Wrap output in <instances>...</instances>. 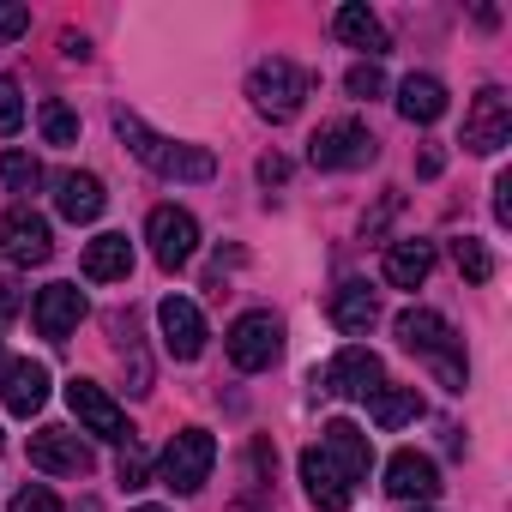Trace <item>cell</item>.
<instances>
[{
  "label": "cell",
  "instance_id": "obj_18",
  "mask_svg": "<svg viewBox=\"0 0 512 512\" xmlns=\"http://www.w3.org/2000/svg\"><path fill=\"white\" fill-rule=\"evenodd\" d=\"M0 398H7L13 416H37V410L49 404V368L31 362V356L7 362V368H0Z\"/></svg>",
  "mask_w": 512,
  "mask_h": 512
},
{
  "label": "cell",
  "instance_id": "obj_29",
  "mask_svg": "<svg viewBox=\"0 0 512 512\" xmlns=\"http://www.w3.org/2000/svg\"><path fill=\"white\" fill-rule=\"evenodd\" d=\"M19 127H25V91H19V79L0 73V139H13Z\"/></svg>",
  "mask_w": 512,
  "mask_h": 512
},
{
  "label": "cell",
  "instance_id": "obj_33",
  "mask_svg": "<svg viewBox=\"0 0 512 512\" xmlns=\"http://www.w3.org/2000/svg\"><path fill=\"white\" fill-rule=\"evenodd\" d=\"M31 31V13L25 7H7V0H0V43H19Z\"/></svg>",
  "mask_w": 512,
  "mask_h": 512
},
{
  "label": "cell",
  "instance_id": "obj_13",
  "mask_svg": "<svg viewBox=\"0 0 512 512\" xmlns=\"http://www.w3.org/2000/svg\"><path fill=\"white\" fill-rule=\"evenodd\" d=\"M31 464L49 470V476H91L97 470V452L73 428H37L31 434Z\"/></svg>",
  "mask_w": 512,
  "mask_h": 512
},
{
  "label": "cell",
  "instance_id": "obj_9",
  "mask_svg": "<svg viewBox=\"0 0 512 512\" xmlns=\"http://www.w3.org/2000/svg\"><path fill=\"white\" fill-rule=\"evenodd\" d=\"M314 386H326L332 398H374V392L386 386V368H380V356H374V350L350 344V350H338V356L314 374Z\"/></svg>",
  "mask_w": 512,
  "mask_h": 512
},
{
  "label": "cell",
  "instance_id": "obj_30",
  "mask_svg": "<svg viewBox=\"0 0 512 512\" xmlns=\"http://www.w3.org/2000/svg\"><path fill=\"white\" fill-rule=\"evenodd\" d=\"M344 91L368 103V97H380V91H386V73H380L374 61H362V67H350V73H344Z\"/></svg>",
  "mask_w": 512,
  "mask_h": 512
},
{
  "label": "cell",
  "instance_id": "obj_19",
  "mask_svg": "<svg viewBox=\"0 0 512 512\" xmlns=\"http://www.w3.org/2000/svg\"><path fill=\"white\" fill-rule=\"evenodd\" d=\"M302 488H308V500H314L320 512H344V506L356 500V488L344 482V470H338L320 446H308V452H302Z\"/></svg>",
  "mask_w": 512,
  "mask_h": 512
},
{
  "label": "cell",
  "instance_id": "obj_37",
  "mask_svg": "<svg viewBox=\"0 0 512 512\" xmlns=\"http://www.w3.org/2000/svg\"><path fill=\"white\" fill-rule=\"evenodd\" d=\"M61 49H67V55H73V61H85V55H91V43H85V37H73V31H67V37H61Z\"/></svg>",
  "mask_w": 512,
  "mask_h": 512
},
{
  "label": "cell",
  "instance_id": "obj_14",
  "mask_svg": "<svg viewBox=\"0 0 512 512\" xmlns=\"http://www.w3.org/2000/svg\"><path fill=\"white\" fill-rule=\"evenodd\" d=\"M157 332H163V350L175 362H193L205 350V314L187 302V296H163L157 302Z\"/></svg>",
  "mask_w": 512,
  "mask_h": 512
},
{
  "label": "cell",
  "instance_id": "obj_5",
  "mask_svg": "<svg viewBox=\"0 0 512 512\" xmlns=\"http://www.w3.org/2000/svg\"><path fill=\"white\" fill-rule=\"evenodd\" d=\"M380 157V139L368 133V121H326L314 139H308V163L314 169H368Z\"/></svg>",
  "mask_w": 512,
  "mask_h": 512
},
{
  "label": "cell",
  "instance_id": "obj_12",
  "mask_svg": "<svg viewBox=\"0 0 512 512\" xmlns=\"http://www.w3.org/2000/svg\"><path fill=\"white\" fill-rule=\"evenodd\" d=\"M85 314H91V302H85L79 284H43V290H37V308H31V320H37V332H43L49 344H67Z\"/></svg>",
  "mask_w": 512,
  "mask_h": 512
},
{
  "label": "cell",
  "instance_id": "obj_22",
  "mask_svg": "<svg viewBox=\"0 0 512 512\" xmlns=\"http://www.w3.org/2000/svg\"><path fill=\"white\" fill-rule=\"evenodd\" d=\"M380 272H386L392 290H422L428 272H434V241H392Z\"/></svg>",
  "mask_w": 512,
  "mask_h": 512
},
{
  "label": "cell",
  "instance_id": "obj_15",
  "mask_svg": "<svg viewBox=\"0 0 512 512\" xmlns=\"http://www.w3.org/2000/svg\"><path fill=\"white\" fill-rule=\"evenodd\" d=\"M386 494H392V500H410V506L434 500V494H440V464H434L428 452H416V446L392 452V458H386Z\"/></svg>",
  "mask_w": 512,
  "mask_h": 512
},
{
  "label": "cell",
  "instance_id": "obj_10",
  "mask_svg": "<svg viewBox=\"0 0 512 512\" xmlns=\"http://www.w3.org/2000/svg\"><path fill=\"white\" fill-rule=\"evenodd\" d=\"M67 404H73V416H79V428H85V434L115 440V446H127V440H133L127 410H121V404H115L97 380H73V386H67Z\"/></svg>",
  "mask_w": 512,
  "mask_h": 512
},
{
  "label": "cell",
  "instance_id": "obj_25",
  "mask_svg": "<svg viewBox=\"0 0 512 512\" xmlns=\"http://www.w3.org/2000/svg\"><path fill=\"white\" fill-rule=\"evenodd\" d=\"M368 410H374L380 428H404V422L422 416V392H416V386H380V392L368 398Z\"/></svg>",
  "mask_w": 512,
  "mask_h": 512
},
{
  "label": "cell",
  "instance_id": "obj_34",
  "mask_svg": "<svg viewBox=\"0 0 512 512\" xmlns=\"http://www.w3.org/2000/svg\"><path fill=\"white\" fill-rule=\"evenodd\" d=\"M494 217H500V223H512V175H500V181H494Z\"/></svg>",
  "mask_w": 512,
  "mask_h": 512
},
{
  "label": "cell",
  "instance_id": "obj_4",
  "mask_svg": "<svg viewBox=\"0 0 512 512\" xmlns=\"http://www.w3.org/2000/svg\"><path fill=\"white\" fill-rule=\"evenodd\" d=\"M223 350H229V362H235L241 374H266V368L284 356V320L266 314V308H253V314H241V320L229 326Z\"/></svg>",
  "mask_w": 512,
  "mask_h": 512
},
{
  "label": "cell",
  "instance_id": "obj_31",
  "mask_svg": "<svg viewBox=\"0 0 512 512\" xmlns=\"http://www.w3.org/2000/svg\"><path fill=\"white\" fill-rule=\"evenodd\" d=\"M115 476H121V488H145V482H151V458H145V452L127 440V446H121V464H115Z\"/></svg>",
  "mask_w": 512,
  "mask_h": 512
},
{
  "label": "cell",
  "instance_id": "obj_24",
  "mask_svg": "<svg viewBox=\"0 0 512 512\" xmlns=\"http://www.w3.org/2000/svg\"><path fill=\"white\" fill-rule=\"evenodd\" d=\"M332 31L350 43V49H362L368 61H380L386 49H392V37H386V25L368 13V7H356V0H350V7H338V19H332Z\"/></svg>",
  "mask_w": 512,
  "mask_h": 512
},
{
  "label": "cell",
  "instance_id": "obj_7",
  "mask_svg": "<svg viewBox=\"0 0 512 512\" xmlns=\"http://www.w3.org/2000/svg\"><path fill=\"white\" fill-rule=\"evenodd\" d=\"M145 241H151V260H157L163 272H181L193 253H199V223H193V211H181V205H157V211L145 217Z\"/></svg>",
  "mask_w": 512,
  "mask_h": 512
},
{
  "label": "cell",
  "instance_id": "obj_2",
  "mask_svg": "<svg viewBox=\"0 0 512 512\" xmlns=\"http://www.w3.org/2000/svg\"><path fill=\"white\" fill-rule=\"evenodd\" d=\"M392 332H398V344H404V350H416V356L434 368V380H440L446 392H464V386H470L464 344H458V332H452L434 308H404V314L392 320Z\"/></svg>",
  "mask_w": 512,
  "mask_h": 512
},
{
  "label": "cell",
  "instance_id": "obj_21",
  "mask_svg": "<svg viewBox=\"0 0 512 512\" xmlns=\"http://www.w3.org/2000/svg\"><path fill=\"white\" fill-rule=\"evenodd\" d=\"M127 272H133V241L127 235H97V241H85V278L91 284H127Z\"/></svg>",
  "mask_w": 512,
  "mask_h": 512
},
{
  "label": "cell",
  "instance_id": "obj_38",
  "mask_svg": "<svg viewBox=\"0 0 512 512\" xmlns=\"http://www.w3.org/2000/svg\"><path fill=\"white\" fill-rule=\"evenodd\" d=\"M133 512H163V506H133Z\"/></svg>",
  "mask_w": 512,
  "mask_h": 512
},
{
  "label": "cell",
  "instance_id": "obj_20",
  "mask_svg": "<svg viewBox=\"0 0 512 512\" xmlns=\"http://www.w3.org/2000/svg\"><path fill=\"white\" fill-rule=\"evenodd\" d=\"M374 320H380V296H374L362 278L338 284V296H332V326H338L344 338H368V332H374Z\"/></svg>",
  "mask_w": 512,
  "mask_h": 512
},
{
  "label": "cell",
  "instance_id": "obj_8",
  "mask_svg": "<svg viewBox=\"0 0 512 512\" xmlns=\"http://www.w3.org/2000/svg\"><path fill=\"white\" fill-rule=\"evenodd\" d=\"M500 145H512V97L500 85H482L470 97V115H464V151L494 157Z\"/></svg>",
  "mask_w": 512,
  "mask_h": 512
},
{
  "label": "cell",
  "instance_id": "obj_23",
  "mask_svg": "<svg viewBox=\"0 0 512 512\" xmlns=\"http://www.w3.org/2000/svg\"><path fill=\"white\" fill-rule=\"evenodd\" d=\"M398 115L416 121V127H434V121L446 115V85H440L434 73H410V79L398 85Z\"/></svg>",
  "mask_w": 512,
  "mask_h": 512
},
{
  "label": "cell",
  "instance_id": "obj_36",
  "mask_svg": "<svg viewBox=\"0 0 512 512\" xmlns=\"http://www.w3.org/2000/svg\"><path fill=\"white\" fill-rule=\"evenodd\" d=\"M19 314V284H0V326Z\"/></svg>",
  "mask_w": 512,
  "mask_h": 512
},
{
  "label": "cell",
  "instance_id": "obj_16",
  "mask_svg": "<svg viewBox=\"0 0 512 512\" xmlns=\"http://www.w3.org/2000/svg\"><path fill=\"white\" fill-rule=\"evenodd\" d=\"M320 452L344 470V482H350V488H356V482H368V470H374V446H368V434H362L356 422H344V416L320 428Z\"/></svg>",
  "mask_w": 512,
  "mask_h": 512
},
{
  "label": "cell",
  "instance_id": "obj_39",
  "mask_svg": "<svg viewBox=\"0 0 512 512\" xmlns=\"http://www.w3.org/2000/svg\"><path fill=\"white\" fill-rule=\"evenodd\" d=\"M416 512H434V506H416Z\"/></svg>",
  "mask_w": 512,
  "mask_h": 512
},
{
  "label": "cell",
  "instance_id": "obj_28",
  "mask_svg": "<svg viewBox=\"0 0 512 512\" xmlns=\"http://www.w3.org/2000/svg\"><path fill=\"white\" fill-rule=\"evenodd\" d=\"M37 121H43V139H49V145H79V115H73L61 97H49V103L37 109Z\"/></svg>",
  "mask_w": 512,
  "mask_h": 512
},
{
  "label": "cell",
  "instance_id": "obj_27",
  "mask_svg": "<svg viewBox=\"0 0 512 512\" xmlns=\"http://www.w3.org/2000/svg\"><path fill=\"white\" fill-rule=\"evenodd\" d=\"M0 181H7V193H37L43 187V163L31 151H7L0 157Z\"/></svg>",
  "mask_w": 512,
  "mask_h": 512
},
{
  "label": "cell",
  "instance_id": "obj_35",
  "mask_svg": "<svg viewBox=\"0 0 512 512\" xmlns=\"http://www.w3.org/2000/svg\"><path fill=\"white\" fill-rule=\"evenodd\" d=\"M260 181H266V187L290 181V163H284V157H260Z\"/></svg>",
  "mask_w": 512,
  "mask_h": 512
},
{
  "label": "cell",
  "instance_id": "obj_3",
  "mask_svg": "<svg viewBox=\"0 0 512 512\" xmlns=\"http://www.w3.org/2000/svg\"><path fill=\"white\" fill-rule=\"evenodd\" d=\"M308 91H314V79H308L296 61H284V55H272V61H260V67L247 73L253 115H266V121H290V115L308 103Z\"/></svg>",
  "mask_w": 512,
  "mask_h": 512
},
{
  "label": "cell",
  "instance_id": "obj_1",
  "mask_svg": "<svg viewBox=\"0 0 512 512\" xmlns=\"http://www.w3.org/2000/svg\"><path fill=\"white\" fill-rule=\"evenodd\" d=\"M115 133H121V145H127L151 175H163V181H211V175H217V157H211L205 145L163 139V133H151L133 109H115Z\"/></svg>",
  "mask_w": 512,
  "mask_h": 512
},
{
  "label": "cell",
  "instance_id": "obj_26",
  "mask_svg": "<svg viewBox=\"0 0 512 512\" xmlns=\"http://www.w3.org/2000/svg\"><path fill=\"white\" fill-rule=\"evenodd\" d=\"M452 260H458L464 284H488V278H494V253H488L476 235H458V241H452Z\"/></svg>",
  "mask_w": 512,
  "mask_h": 512
},
{
  "label": "cell",
  "instance_id": "obj_6",
  "mask_svg": "<svg viewBox=\"0 0 512 512\" xmlns=\"http://www.w3.org/2000/svg\"><path fill=\"white\" fill-rule=\"evenodd\" d=\"M211 464H217V440H211L205 428H181V434L163 446L157 476H163V488H175V494H199L205 476H211Z\"/></svg>",
  "mask_w": 512,
  "mask_h": 512
},
{
  "label": "cell",
  "instance_id": "obj_17",
  "mask_svg": "<svg viewBox=\"0 0 512 512\" xmlns=\"http://www.w3.org/2000/svg\"><path fill=\"white\" fill-rule=\"evenodd\" d=\"M103 205H109V193H103V181H97L91 169H61V175H55V211H61L67 223H97Z\"/></svg>",
  "mask_w": 512,
  "mask_h": 512
},
{
  "label": "cell",
  "instance_id": "obj_11",
  "mask_svg": "<svg viewBox=\"0 0 512 512\" xmlns=\"http://www.w3.org/2000/svg\"><path fill=\"white\" fill-rule=\"evenodd\" d=\"M0 253H7L13 266H43L55 253V235H49V217H37L31 205H13L0 217Z\"/></svg>",
  "mask_w": 512,
  "mask_h": 512
},
{
  "label": "cell",
  "instance_id": "obj_32",
  "mask_svg": "<svg viewBox=\"0 0 512 512\" xmlns=\"http://www.w3.org/2000/svg\"><path fill=\"white\" fill-rule=\"evenodd\" d=\"M13 512H61V500H55V488H43V482H25V488L13 494Z\"/></svg>",
  "mask_w": 512,
  "mask_h": 512
}]
</instances>
